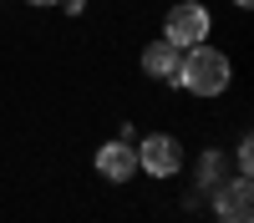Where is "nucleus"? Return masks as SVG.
Returning <instances> with one entry per match:
<instances>
[{"label":"nucleus","mask_w":254,"mask_h":223,"mask_svg":"<svg viewBox=\"0 0 254 223\" xmlns=\"http://www.w3.org/2000/svg\"><path fill=\"white\" fill-rule=\"evenodd\" d=\"M208 10L198 5V0H183V5H173L168 10V26H163V41H173L178 51H188V46H198V41H208Z\"/></svg>","instance_id":"f03ea898"},{"label":"nucleus","mask_w":254,"mask_h":223,"mask_svg":"<svg viewBox=\"0 0 254 223\" xmlns=\"http://www.w3.org/2000/svg\"><path fill=\"white\" fill-rule=\"evenodd\" d=\"M229 76H234V66H229V56L224 51H214V46H188V56L178 51V66H173V87H183V91H193V96H219L224 87H229Z\"/></svg>","instance_id":"f257e3e1"},{"label":"nucleus","mask_w":254,"mask_h":223,"mask_svg":"<svg viewBox=\"0 0 254 223\" xmlns=\"http://www.w3.org/2000/svg\"><path fill=\"white\" fill-rule=\"evenodd\" d=\"M132 152H137V173H147V178H173L183 168V147L163 132L142 137V147H132Z\"/></svg>","instance_id":"7ed1b4c3"},{"label":"nucleus","mask_w":254,"mask_h":223,"mask_svg":"<svg viewBox=\"0 0 254 223\" xmlns=\"http://www.w3.org/2000/svg\"><path fill=\"white\" fill-rule=\"evenodd\" d=\"M214 213H219V223H254L249 178H234V182H224V188H214Z\"/></svg>","instance_id":"20e7f679"},{"label":"nucleus","mask_w":254,"mask_h":223,"mask_svg":"<svg viewBox=\"0 0 254 223\" xmlns=\"http://www.w3.org/2000/svg\"><path fill=\"white\" fill-rule=\"evenodd\" d=\"M31 5H61V0H31Z\"/></svg>","instance_id":"9d476101"},{"label":"nucleus","mask_w":254,"mask_h":223,"mask_svg":"<svg viewBox=\"0 0 254 223\" xmlns=\"http://www.w3.org/2000/svg\"><path fill=\"white\" fill-rule=\"evenodd\" d=\"M234 168H239V178H249V173H254V147H249V137L239 142V152H234Z\"/></svg>","instance_id":"6e6552de"},{"label":"nucleus","mask_w":254,"mask_h":223,"mask_svg":"<svg viewBox=\"0 0 254 223\" xmlns=\"http://www.w3.org/2000/svg\"><path fill=\"white\" fill-rule=\"evenodd\" d=\"M173 66H178V46H173V41H153V46H142V71H147V76L168 81Z\"/></svg>","instance_id":"423d86ee"},{"label":"nucleus","mask_w":254,"mask_h":223,"mask_svg":"<svg viewBox=\"0 0 254 223\" xmlns=\"http://www.w3.org/2000/svg\"><path fill=\"white\" fill-rule=\"evenodd\" d=\"M234 5H239V10H244V5H249V0H234Z\"/></svg>","instance_id":"9b49d317"},{"label":"nucleus","mask_w":254,"mask_h":223,"mask_svg":"<svg viewBox=\"0 0 254 223\" xmlns=\"http://www.w3.org/2000/svg\"><path fill=\"white\" fill-rule=\"evenodd\" d=\"M219 178H224V152H203L198 157V182L203 188H219Z\"/></svg>","instance_id":"0eeeda50"},{"label":"nucleus","mask_w":254,"mask_h":223,"mask_svg":"<svg viewBox=\"0 0 254 223\" xmlns=\"http://www.w3.org/2000/svg\"><path fill=\"white\" fill-rule=\"evenodd\" d=\"M61 5H66V15H81V10H87V0H61Z\"/></svg>","instance_id":"1a4fd4ad"},{"label":"nucleus","mask_w":254,"mask_h":223,"mask_svg":"<svg viewBox=\"0 0 254 223\" xmlns=\"http://www.w3.org/2000/svg\"><path fill=\"white\" fill-rule=\"evenodd\" d=\"M97 173L102 178H107V182H127V178H132L137 173V152H132V142H102V147H97Z\"/></svg>","instance_id":"39448f33"}]
</instances>
